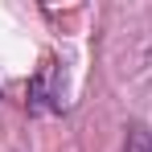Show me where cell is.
Here are the masks:
<instances>
[{
	"label": "cell",
	"mask_w": 152,
	"mask_h": 152,
	"mask_svg": "<svg viewBox=\"0 0 152 152\" xmlns=\"http://www.w3.org/2000/svg\"><path fill=\"white\" fill-rule=\"evenodd\" d=\"M50 74L53 70L45 66L41 74L29 82V111H53V107H58V103H53V91H50Z\"/></svg>",
	"instance_id": "6da1fadb"
},
{
	"label": "cell",
	"mask_w": 152,
	"mask_h": 152,
	"mask_svg": "<svg viewBox=\"0 0 152 152\" xmlns=\"http://www.w3.org/2000/svg\"><path fill=\"white\" fill-rule=\"evenodd\" d=\"M124 152H152V132L144 124L127 127V140H124Z\"/></svg>",
	"instance_id": "7a4b0ae2"
}]
</instances>
